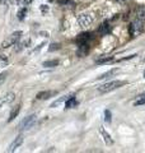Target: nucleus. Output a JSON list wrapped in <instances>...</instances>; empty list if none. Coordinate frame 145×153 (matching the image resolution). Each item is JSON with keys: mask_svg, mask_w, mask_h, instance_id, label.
<instances>
[{"mask_svg": "<svg viewBox=\"0 0 145 153\" xmlns=\"http://www.w3.org/2000/svg\"><path fill=\"white\" fill-rule=\"evenodd\" d=\"M125 82H122V80H111V82H107L104 83L102 85H99L98 87V91L102 93H106V92H111V91H115L120 88L121 85H124Z\"/></svg>", "mask_w": 145, "mask_h": 153, "instance_id": "1", "label": "nucleus"}, {"mask_svg": "<svg viewBox=\"0 0 145 153\" xmlns=\"http://www.w3.org/2000/svg\"><path fill=\"white\" fill-rule=\"evenodd\" d=\"M143 31H144V21L143 19H139V18L135 19L129 27V32L132 37H136L139 33H141Z\"/></svg>", "mask_w": 145, "mask_h": 153, "instance_id": "2", "label": "nucleus"}, {"mask_svg": "<svg viewBox=\"0 0 145 153\" xmlns=\"http://www.w3.org/2000/svg\"><path fill=\"white\" fill-rule=\"evenodd\" d=\"M93 22H94V17H93V14H90V13H81L78 16V23H79V26L83 28L90 27L93 25Z\"/></svg>", "mask_w": 145, "mask_h": 153, "instance_id": "3", "label": "nucleus"}, {"mask_svg": "<svg viewBox=\"0 0 145 153\" xmlns=\"http://www.w3.org/2000/svg\"><path fill=\"white\" fill-rule=\"evenodd\" d=\"M22 36V31H17V32H13L10 36H9L7 40H4L3 41V44H1V49H8V47H10V46H14L17 44V42L19 41V38H21Z\"/></svg>", "mask_w": 145, "mask_h": 153, "instance_id": "4", "label": "nucleus"}, {"mask_svg": "<svg viewBox=\"0 0 145 153\" xmlns=\"http://www.w3.org/2000/svg\"><path fill=\"white\" fill-rule=\"evenodd\" d=\"M36 121H37V115L36 114H32V115H30V116L26 117L21 123L19 129H21V130H28V129H31L33 125H35Z\"/></svg>", "mask_w": 145, "mask_h": 153, "instance_id": "5", "label": "nucleus"}, {"mask_svg": "<svg viewBox=\"0 0 145 153\" xmlns=\"http://www.w3.org/2000/svg\"><path fill=\"white\" fill-rule=\"evenodd\" d=\"M14 100H16V94H14L13 92H9L5 96H3V97L0 98V108H1L3 106H5V105L12 103Z\"/></svg>", "mask_w": 145, "mask_h": 153, "instance_id": "6", "label": "nucleus"}, {"mask_svg": "<svg viewBox=\"0 0 145 153\" xmlns=\"http://www.w3.org/2000/svg\"><path fill=\"white\" fill-rule=\"evenodd\" d=\"M23 140H24V138H23V135H18L16 139H14L13 142H12V144L9 146V152H14L17 149V148H19L22 144H23Z\"/></svg>", "mask_w": 145, "mask_h": 153, "instance_id": "7", "label": "nucleus"}, {"mask_svg": "<svg viewBox=\"0 0 145 153\" xmlns=\"http://www.w3.org/2000/svg\"><path fill=\"white\" fill-rule=\"evenodd\" d=\"M88 44L87 42H81V44H79V47H78V51H76V55H78L79 57H84L87 54H88Z\"/></svg>", "mask_w": 145, "mask_h": 153, "instance_id": "8", "label": "nucleus"}, {"mask_svg": "<svg viewBox=\"0 0 145 153\" xmlns=\"http://www.w3.org/2000/svg\"><path fill=\"white\" fill-rule=\"evenodd\" d=\"M19 111H21V106H19V105H17L16 107H13V110H12L10 115H9V119H8V121H9V123H10V121H13L14 119H16V117L18 116Z\"/></svg>", "mask_w": 145, "mask_h": 153, "instance_id": "9", "label": "nucleus"}, {"mask_svg": "<svg viewBox=\"0 0 145 153\" xmlns=\"http://www.w3.org/2000/svg\"><path fill=\"white\" fill-rule=\"evenodd\" d=\"M52 94H54L52 91H43V92H40L37 94V100H47V98H50Z\"/></svg>", "mask_w": 145, "mask_h": 153, "instance_id": "10", "label": "nucleus"}, {"mask_svg": "<svg viewBox=\"0 0 145 153\" xmlns=\"http://www.w3.org/2000/svg\"><path fill=\"white\" fill-rule=\"evenodd\" d=\"M28 44H30V40H24L22 42H19V44H16V52H21L23 49H26V46H28Z\"/></svg>", "mask_w": 145, "mask_h": 153, "instance_id": "11", "label": "nucleus"}, {"mask_svg": "<svg viewBox=\"0 0 145 153\" xmlns=\"http://www.w3.org/2000/svg\"><path fill=\"white\" fill-rule=\"evenodd\" d=\"M118 71V69H111L108 71H106V73H103L101 76H98V79H107V78H111L112 75H115L116 73Z\"/></svg>", "mask_w": 145, "mask_h": 153, "instance_id": "12", "label": "nucleus"}, {"mask_svg": "<svg viewBox=\"0 0 145 153\" xmlns=\"http://www.w3.org/2000/svg\"><path fill=\"white\" fill-rule=\"evenodd\" d=\"M76 103H78V101H76V98L75 97H69L66 100V103H65V106L66 108H72V107H75L76 106Z\"/></svg>", "mask_w": 145, "mask_h": 153, "instance_id": "13", "label": "nucleus"}, {"mask_svg": "<svg viewBox=\"0 0 145 153\" xmlns=\"http://www.w3.org/2000/svg\"><path fill=\"white\" fill-rule=\"evenodd\" d=\"M108 31H109V25H108V22L102 23V25L99 26V28H98V32L101 33V35H106V33H108Z\"/></svg>", "mask_w": 145, "mask_h": 153, "instance_id": "14", "label": "nucleus"}, {"mask_svg": "<svg viewBox=\"0 0 145 153\" xmlns=\"http://www.w3.org/2000/svg\"><path fill=\"white\" fill-rule=\"evenodd\" d=\"M101 134L103 135L104 142L107 143V144H112V143H113V140H112V138H111V135H109V134L106 133V130H104V129H103L102 126H101Z\"/></svg>", "mask_w": 145, "mask_h": 153, "instance_id": "15", "label": "nucleus"}, {"mask_svg": "<svg viewBox=\"0 0 145 153\" xmlns=\"http://www.w3.org/2000/svg\"><path fill=\"white\" fill-rule=\"evenodd\" d=\"M57 65H59V60H47L43 63V66H46V68H54Z\"/></svg>", "mask_w": 145, "mask_h": 153, "instance_id": "16", "label": "nucleus"}, {"mask_svg": "<svg viewBox=\"0 0 145 153\" xmlns=\"http://www.w3.org/2000/svg\"><path fill=\"white\" fill-rule=\"evenodd\" d=\"M136 17L139 18V19H145V7H140L138 10H136Z\"/></svg>", "mask_w": 145, "mask_h": 153, "instance_id": "17", "label": "nucleus"}, {"mask_svg": "<svg viewBox=\"0 0 145 153\" xmlns=\"http://www.w3.org/2000/svg\"><path fill=\"white\" fill-rule=\"evenodd\" d=\"M67 98H69V97H67V96H62V97L61 98H59V100H56V101L55 102H52L51 103V107L52 108H54V107H56V106H59V105H61L62 102H64V101H66V100Z\"/></svg>", "mask_w": 145, "mask_h": 153, "instance_id": "18", "label": "nucleus"}, {"mask_svg": "<svg viewBox=\"0 0 145 153\" xmlns=\"http://www.w3.org/2000/svg\"><path fill=\"white\" fill-rule=\"evenodd\" d=\"M111 61H113V57H108V56H106V57H102V59H98L95 61L97 64H108V63H111Z\"/></svg>", "mask_w": 145, "mask_h": 153, "instance_id": "19", "label": "nucleus"}, {"mask_svg": "<svg viewBox=\"0 0 145 153\" xmlns=\"http://www.w3.org/2000/svg\"><path fill=\"white\" fill-rule=\"evenodd\" d=\"M8 64H9L8 56H5V55H0V68H4V66H7Z\"/></svg>", "mask_w": 145, "mask_h": 153, "instance_id": "20", "label": "nucleus"}, {"mask_svg": "<svg viewBox=\"0 0 145 153\" xmlns=\"http://www.w3.org/2000/svg\"><path fill=\"white\" fill-rule=\"evenodd\" d=\"M88 38H89L88 33H81V35L79 36V38H78V42H79V44H81V42H87Z\"/></svg>", "mask_w": 145, "mask_h": 153, "instance_id": "21", "label": "nucleus"}, {"mask_svg": "<svg viewBox=\"0 0 145 153\" xmlns=\"http://www.w3.org/2000/svg\"><path fill=\"white\" fill-rule=\"evenodd\" d=\"M134 105H135V106H140V105H145V94H143L141 97H140V98H139L138 101L135 102Z\"/></svg>", "mask_w": 145, "mask_h": 153, "instance_id": "22", "label": "nucleus"}, {"mask_svg": "<svg viewBox=\"0 0 145 153\" xmlns=\"http://www.w3.org/2000/svg\"><path fill=\"white\" fill-rule=\"evenodd\" d=\"M104 120L107 123H111V120H112V119H111V111L109 110H106L104 111Z\"/></svg>", "mask_w": 145, "mask_h": 153, "instance_id": "23", "label": "nucleus"}, {"mask_svg": "<svg viewBox=\"0 0 145 153\" xmlns=\"http://www.w3.org/2000/svg\"><path fill=\"white\" fill-rule=\"evenodd\" d=\"M26 14H27V9H26V8H23V9H21V10H19V13H18V18H19V19H23Z\"/></svg>", "mask_w": 145, "mask_h": 153, "instance_id": "24", "label": "nucleus"}, {"mask_svg": "<svg viewBox=\"0 0 145 153\" xmlns=\"http://www.w3.org/2000/svg\"><path fill=\"white\" fill-rule=\"evenodd\" d=\"M7 76H8V73H5V71H4V73H0V85L5 82Z\"/></svg>", "mask_w": 145, "mask_h": 153, "instance_id": "25", "label": "nucleus"}, {"mask_svg": "<svg viewBox=\"0 0 145 153\" xmlns=\"http://www.w3.org/2000/svg\"><path fill=\"white\" fill-rule=\"evenodd\" d=\"M59 49H60V44H52L50 47H48L50 51H55V50H59Z\"/></svg>", "mask_w": 145, "mask_h": 153, "instance_id": "26", "label": "nucleus"}, {"mask_svg": "<svg viewBox=\"0 0 145 153\" xmlns=\"http://www.w3.org/2000/svg\"><path fill=\"white\" fill-rule=\"evenodd\" d=\"M41 10H42V13H46V12H48V7L43 4V5H41Z\"/></svg>", "mask_w": 145, "mask_h": 153, "instance_id": "27", "label": "nucleus"}, {"mask_svg": "<svg viewBox=\"0 0 145 153\" xmlns=\"http://www.w3.org/2000/svg\"><path fill=\"white\" fill-rule=\"evenodd\" d=\"M0 3L3 4V5H9V4H10V0H0Z\"/></svg>", "mask_w": 145, "mask_h": 153, "instance_id": "28", "label": "nucleus"}, {"mask_svg": "<svg viewBox=\"0 0 145 153\" xmlns=\"http://www.w3.org/2000/svg\"><path fill=\"white\" fill-rule=\"evenodd\" d=\"M117 1H118V3H121V4H125V3H127L129 0H117Z\"/></svg>", "mask_w": 145, "mask_h": 153, "instance_id": "29", "label": "nucleus"}, {"mask_svg": "<svg viewBox=\"0 0 145 153\" xmlns=\"http://www.w3.org/2000/svg\"><path fill=\"white\" fill-rule=\"evenodd\" d=\"M144 76H145V71H144Z\"/></svg>", "mask_w": 145, "mask_h": 153, "instance_id": "30", "label": "nucleus"}, {"mask_svg": "<svg viewBox=\"0 0 145 153\" xmlns=\"http://www.w3.org/2000/svg\"><path fill=\"white\" fill-rule=\"evenodd\" d=\"M144 94H145V93H144Z\"/></svg>", "mask_w": 145, "mask_h": 153, "instance_id": "31", "label": "nucleus"}]
</instances>
